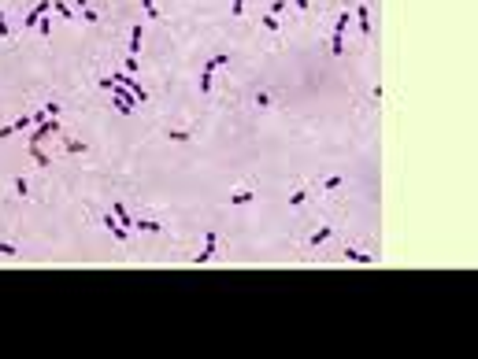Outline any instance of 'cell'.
Instances as JSON below:
<instances>
[{"label":"cell","instance_id":"cell-20","mask_svg":"<svg viewBox=\"0 0 478 359\" xmlns=\"http://www.w3.org/2000/svg\"><path fill=\"white\" fill-rule=\"evenodd\" d=\"M0 37H12V26H8V15L0 12Z\"/></svg>","mask_w":478,"mask_h":359},{"label":"cell","instance_id":"cell-16","mask_svg":"<svg viewBox=\"0 0 478 359\" xmlns=\"http://www.w3.org/2000/svg\"><path fill=\"white\" fill-rule=\"evenodd\" d=\"M286 4H289V0H271V8H267V15H278V12H286Z\"/></svg>","mask_w":478,"mask_h":359},{"label":"cell","instance_id":"cell-22","mask_svg":"<svg viewBox=\"0 0 478 359\" xmlns=\"http://www.w3.org/2000/svg\"><path fill=\"white\" fill-rule=\"evenodd\" d=\"M200 93H211V74L200 71Z\"/></svg>","mask_w":478,"mask_h":359},{"label":"cell","instance_id":"cell-8","mask_svg":"<svg viewBox=\"0 0 478 359\" xmlns=\"http://www.w3.org/2000/svg\"><path fill=\"white\" fill-rule=\"evenodd\" d=\"M345 259H352V263H374L371 252H360V248H345Z\"/></svg>","mask_w":478,"mask_h":359},{"label":"cell","instance_id":"cell-12","mask_svg":"<svg viewBox=\"0 0 478 359\" xmlns=\"http://www.w3.org/2000/svg\"><path fill=\"white\" fill-rule=\"evenodd\" d=\"M60 141H63V148H67L71 156H82V152H86V145H82V141H67V137H60Z\"/></svg>","mask_w":478,"mask_h":359},{"label":"cell","instance_id":"cell-17","mask_svg":"<svg viewBox=\"0 0 478 359\" xmlns=\"http://www.w3.org/2000/svg\"><path fill=\"white\" fill-rule=\"evenodd\" d=\"M256 104H260V108H271V104H275V97H271V93H256Z\"/></svg>","mask_w":478,"mask_h":359},{"label":"cell","instance_id":"cell-5","mask_svg":"<svg viewBox=\"0 0 478 359\" xmlns=\"http://www.w3.org/2000/svg\"><path fill=\"white\" fill-rule=\"evenodd\" d=\"M330 226H319V230L312 233V237H308V248H319V244H326V241H330Z\"/></svg>","mask_w":478,"mask_h":359},{"label":"cell","instance_id":"cell-25","mask_svg":"<svg viewBox=\"0 0 478 359\" xmlns=\"http://www.w3.org/2000/svg\"><path fill=\"white\" fill-rule=\"evenodd\" d=\"M289 4H297V12H308V4H312V0H289Z\"/></svg>","mask_w":478,"mask_h":359},{"label":"cell","instance_id":"cell-21","mask_svg":"<svg viewBox=\"0 0 478 359\" xmlns=\"http://www.w3.org/2000/svg\"><path fill=\"white\" fill-rule=\"evenodd\" d=\"M264 30H282V26H278L275 15H264Z\"/></svg>","mask_w":478,"mask_h":359},{"label":"cell","instance_id":"cell-23","mask_svg":"<svg viewBox=\"0 0 478 359\" xmlns=\"http://www.w3.org/2000/svg\"><path fill=\"white\" fill-rule=\"evenodd\" d=\"M45 111H49L52 119H60V104H56V100H49V104H45Z\"/></svg>","mask_w":478,"mask_h":359},{"label":"cell","instance_id":"cell-10","mask_svg":"<svg viewBox=\"0 0 478 359\" xmlns=\"http://www.w3.org/2000/svg\"><path fill=\"white\" fill-rule=\"evenodd\" d=\"M52 8L60 12L63 19H74V8H71V0H52Z\"/></svg>","mask_w":478,"mask_h":359},{"label":"cell","instance_id":"cell-13","mask_svg":"<svg viewBox=\"0 0 478 359\" xmlns=\"http://www.w3.org/2000/svg\"><path fill=\"white\" fill-rule=\"evenodd\" d=\"M15 196H23V200L30 196V185H26V178H15Z\"/></svg>","mask_w":478,"mask_h":359},{"label":"cell","instance_id":"cell-15","mask_svg":"<svg viewBox=\"0 0 478 359\" xmlns=\"http://www.w3.org/2000/svg\"><path fill=\"white\" fill-rule=\"evenodd\" d=\"M141 8H145V15H148V19H159V8H156V0H141Z\"/></svg>","mask_w":478,"mask_h":359},{"label":"cell","instance_id":"cell-18","mask_svg":"<svg viewBox=\"0 0 478 359\" xmlns=\"http://www.w3.org/2000/svg\"><path fill=\"white\" fill-rule=\"evenodd\" d=\"M167 137H171V141H189L193 134H189V130H171V134H167Z\"/></svg>","mask_w":478,"mask_h":359},{"label":"cell","instance_id":"cell-4","mask_svg":"<svg viewBox=\"0 0 478 359\" xmlns=\"http://www.w3.org/2000/svg\"><path fill=\"white\" fill-rule=\"evenodd\" d=\"M111 215L119 219V226H126V230L134 233V219H130V207L126 204H115V207H111Z\"/></svg>","mask_w":478,"mask_h":359},{"label":"cell","instance_id":"cell-11","mask_svg":"<svg viewBox=\"0 0 478 359\" xmlns=\"http://www.w3.org/2000/svg\"><path fill=\"white\" fill-rule=\"evenodd\" d=\"M330 52H334V56L345 52V34H330Z\"/></svg>","mask_w":478,"mask_h":359},{"label":"cell","instance_id":"cell-24","mask_svg":"<svg viewBox=\"0 0 478 359\" xmlns=\"http://www.w3.org/2000/svg\"><path fill=\"white\" fill-rule=\"evenodd\" d=\"M230 12H233V15H241V12H245V0H230Z\"/></svg>","mask_w":478,"mask_h":359},{"label":"cell","instance_id":"cell-14","mask_svg":"<svg viewBox=\"0 0 478 359\" xmlns=\"http://www.w3.org/2000/svg\"><path fill=\"white\" fill-rule=\"evenodd\" d=\"M304 200H308L304 189H293V193H289V207H297V204H304Z\"/></svg>","mask_w":478,"mask_h":359},{"label":"cell","instance_id":"cell-19","mask_svg":"<svg viewBox=\"0 0 478 359\" xmlns=\"http://www.w3.org/2000/svg\"><path fill=\"white\" fill-rule=\"evenodd\" d=\"M15 252H19V248H15L12 241H0V256H15Z\"/></svg>","mask_w":478,"mask_h":359},{"label":"cell","instance_id":"cell-3","mask_svg":"<svg viewBox=\"0 0 478 359\" xmlns=\"http://www.w3.org/2000/svg\"><path fill=\"white\" fill-rule=\"evenodd\" d=\"M141 41H145V26H130V56H141Z\"/></svg>","mask_w":478,"mask_h":359},{"label":"cell","instance_id":"cell-2","mask_svg":"<svg viewBox=\"0 0 478 359\" xmlns=\"http://www.w3.org/2000/svg\"><path fill=\"white\" fill-rule=\"evenodd\" d=\"M356 23H360V34H363V37L371 34V12H367V4H363V0H356Z\"/></svg>","mask_w":478,"mask_h":359},{"label":"cell","instance_id":"cell-7","mask_svg":"<svg viewBox=\"0 0 478 359\" xmlns=\"http://www.w3.org/2000/svg\"><path fill=\"white\" fill-rule=\"evenodd\" d=\"M252 200H256V193H252V189H233V193H230V204H233V207H237V204H252Z\"/></svg>","mask_w":478,"mask_h":359},{"label":"cell","instance_id":"cell-26","mask_svg":"<svg viewBox=\"0 0 478 359\" xmlns=\"http://www.w3.org/2000/svg\"><path fill=\"white\" fill-rule=\"evenodd\" d=\"M71 8H78V12H86V8H89V0H71Z\"/></svg>","mask_w":478,"mask_h":359},{"label":"cell","instance_id":"cell-1","mask_svg":"<svg viewBox=\"0 0 478 359\" xmlns=\"http://www.w3.org/2000/svg\"><path fill=\"white\" fill-rule=\"evenodd\" d=\"M215 244H219V233H208V241H204V248L196 252V267H204V263H211V256H215Z\"/></svg>","mask_w":478,"mask_h":359},{"label":"cell","instance_id":"cell-6","mask_svg":"<svg viewBox=\"0 0 478 359\" xmlns=\"http://www.w3.org/2000/svg\"><path fill=\"white\" fill-rule=\"evenodd\" d=\"M26 152H30V159H34L37 167H49V163H52V159H49V152H45L41 145H26Z\"/></svg>","mask_w":478,"mask_h":359},{"label":"cell","instance_id":"cell-9","mask_svg":"<svg viewBox=\"0 0 478 359\" xmlns=\"http://www.w3.org/2000/svg\"><path fill=\"white\" fill-rule=\"evenodd\" d=\"M349 19H352V12L345 8V12L337 15V23H334V30H330V34H345V30H349Z\"/></svg>","mask_w":478,"mask_h":359}]
</instances>
